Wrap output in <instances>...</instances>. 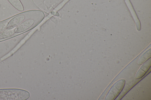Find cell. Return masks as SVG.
I'll list each match as a JSON object with an SVG mask.
<instances>
[{"label": "cell", "instance_id": "cell-1", "mask_svg": "<svg viewBox=\"0 0 151 100\" xmlns=\"http://www.w3.org/2000/svg\"><path fill=\"white\" fill-rule=\"evenodd\" d=\"M30 96L28 91L23 89H0V100H26Z\"/></svg>", "mask_w": 151, "mask_h": 100}, {"label": "cell", "instance_id": "cell-2", "mask_svg": "<svg viewBox=\"0 0 151 100\" xmlns=\"http://www.w3.org/2000/svg\"><path fill=\"white\" fill-rule=\"evenodd\" d=\"M42 12L40 11L32 10L26 11L16 15L9 21L6 29L15 28L25 20L36 17Z\"/></svg>", "mask_w": 151, "mask_h": 100}, {"label": "cell", "instance_id": "cell-3", "mask_svg": "<svg viewBox=\"0 0 151 100\" xmlns=\"http://www.w3.org/2000/svg\"><path fill=\"white\" fill-rule=\"evenodd\" d=\"M40 17H44V16L40 17L38 16L35 18H28L24 21L15 28L14 33L15 34H13L8 39L24 33L32 28L40 22L38 21H36V20L41 21L42 20V19H35L34 18Z\"/></svg>", "mask_w": 151, "mask_h": 100}, {"label": "cell", "instance_id": "cell-4", "mask_svg": "<svg viewBox=\"0 0 151 100\" xmlns=\"http://www.w3.org/2000/svg\"><path fill=\"white\" fill-rule=\"evenodd\" d=\"M125 81L124 79L119 80L111 87L108 92L105 99L114 100L118 96L123 90Z\"/></svg>", "mask_w": 151, "mask_h": 100}, {"label": "cell", "instance_id": "cell-5", "mask_svg": "<svg viewBox=\"0 0 151 100\" xmlns=\"http://www.w3.org/2000/svg\"><path fill=\"white\" fill-rule=\"evenodd\" d=\"M151 66V59L149 58L144 63L136 74V78L139 79L142 77L148 71Z\"/></svg>", "mask_w": 151, "mask_h": 100}, {"label": "cell", "instance_id": "cell-6", "mask_svg": "<svg viewBox=\"0 0 151 100\" xmlns=\"http://www.w3.org/2000/svg\"><path fill=\"white\" fill-rule=\"evenodd\" d=\"M14 28L6 29L0 33V42L6 40L15 33Z\"/></svg>", "mask_w": 151, "mask_h": 100}, {"label": "cell", "instance_id": "cell-7", "mask_svg": "<svg viewBox=\"0 0 151 100\" xmlns=\"http://www.w3.org/2000/svg\"><path fill=\"white\" fill-rule=\"evenodd\" d=\"M151 56V50L150 49L144 53L138 60V64L141 65L150 58Z\"/></svg>", "mask_w": 151, "mask_h": 100}, {"label": "cell", "instance_id": "cell-8", "mask_svg": "<svg viewBox=\"0 0 151 100\" xmlns=\"http://www.w3.org/2000/svg\"><path fill=\"white\" fill-rule=\"evenodd\" d=\"M16 9L20 11L24 10L23 6L20 0H7Z\"/></svg>", "mask_w": 151, "mask_h": 100}, {"label": "cell", "instance_id": "cell-9", "mask_svg": "<svg viewBox=\"0 0 151 100\" xmlns=\"http://www.w3.org/2000/svg\"><path fill=\"white\" fill-rule=\"evenodd\" d=\"M12 17L9 19L0 22V33L6 29L9 21L13 17Z\"/></svg>", "mask_w": 151, "mask_h": 100}]
</instances>
